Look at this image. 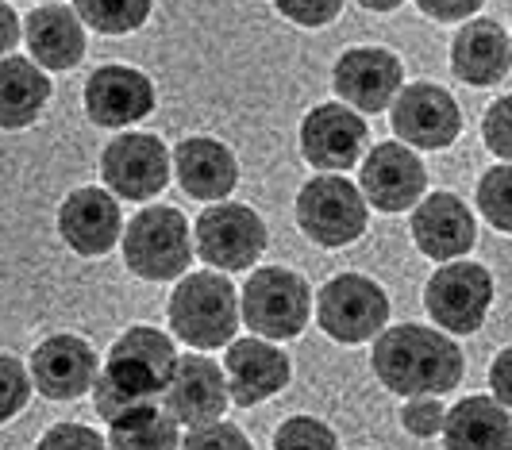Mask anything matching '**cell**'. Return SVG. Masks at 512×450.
I'll use <instances>...</instances> for the list:
<instances>
[{
  "label": "cell",
  "mask_w": 512,
  "mask_h": 450,
  "mask_svg": "<svg viewBox=\"0 0 512 450\" xmlns=\"http://www.w3.org/2000/svg\"><path fill=\"white\" fill-rule=\"evenodd\" d=\"M174 362H178V350H174V339L166 331H158L151 324L128 327L112 343L108 362L93 381L97 416L108 420V427H112L158 404L166 381L174 374Z\"/></svg>",
  "instance_id": "6da1fadb"
},
{
  "label": "cell",
  "mask_w": 512,
  "mask_h": 450,
  "mask_svg": "<svg viewBox=\"0 0 512 450\" xmlns=\"http://www.w3.org/2000/svg\"><path fill=\"white\" fill-rule=\"evenodd\" d=\"M370 370L397 397H443L459 389L466 358L455 339L424 324L385 327L370 350Z\"/></svg>",
  "instance_id": "7a4b0ae2"
},
{
  "label": "cell",
  "mask_w": 512,
  "mask_h": 450,
  "mask_svg": "<svg viewBox=\"0 0 512 450\" xmlns=\"http://www.w3.org/2000/svg\"><path fill=\"white\" fill-rule=\"evenodd\" d=\"M170 331L189 350H220L228 347L239 331V293L224 274H189L178 277L170 304Z\"/></svg>",
  "instance_id": "3957f363"
},
{
  "label": "cell",
  "mask_w": 512,
  "mask_h": 450,
  "mask_svg": "<svg viewBox=\"0 0 512 450\" xmlns=\"http://www.w3.org/2000/svg\"><path fill=\"white\" fill-rule=\"evenodd\" d=\"M124 266L139 281H178L193 262L189 220L170 204H151L120 235Z\"/></svg>",
  "instance_id": "277c9868"
},
{
  "label": "cell",
  "mask_w": 512,
  "mask_h": 450,
  "mask_svg": "<svg viewBox=\"0 0 512 450\" xmlns=\"http://www.w3.org/2000/svg\"><path fill=\"white\" fill-rule=\"evenodd\" d=\"M293 216L308 243L324 250L351 247L370 227V208L355 189V181L335 174H316L312 181H305L293 200Z\"/></svg>",
  "instance_id": "5b68a950"
},
{
  "label": "cell",
  "mask_w": 512,
  "mask_h": 450,
  "mask_svg": "<svg viewBox=\"0 0 512 450\" xmlns=\"http://www.w3.org/2000/svg\"><path fill=\"white\" fill-rule=\"evenodd\" d=\"M312 316V289L297 270L262 266L247 277L239 293V324L251 327L255 339H297Z\"/></svg>",
  "instance_id": "8992f818"
},
{
  "label": "cell",
  "mask_w": 512,
  "mask_h": 450,
  "mask_svg": "<svg viewBox=\"0 0 512 450\" xmlns=\"http://www.w3.org/2000/svg\"><path fill=\"white\" fill-rule=\"evenodd\" d=\"M316 324L339 347L370 343L389 324V293L366 274H335L316 293Z\"/></svg>",
  "instance_id": "52a82bcc"
},
{
  "label": "cell",
  "mask_w": 512,
  "mask_h": 450,
  "mask_svg": "<svg viewBox=\"0 0 512 450\" xmlns=\"http://www.w3.org/2000/svg\"><path fill=\"white\" fill-rule=\"evenodd\" d=\"M266 239L270 231L262 224V216L251 204H235V200L208 204L193 224V254H201V262L212 266V274L251 270L266 250Z\"/></svg>",
  "instance_id": "ba28073f"
},
{
  "label": "cell",
  "mask_w": 512,
  "mask_h": 450,
  "mask_svg": "<svg viewBox=\"0 0 512 450\" xmlns=\"http://www.w3.org/2000/svg\"><path fill=\"white\" fill-rule=\"evenodd\" d=\"M493 274L478 262H447L424 285V308L443 335H474L493 304Z\"/></svg>",
  "instance_id": "9c48e42d"
},
{
  "label": "cell",
  "mask_w": 512,
  "mask_h": 450,
  "mask_svg": "<svg viewBox=\"0 0 512 450\" xmlns=\"http://www.w3.org/2000/svg\"><path fill=\"white\" fill-rule=\"evenodd\" d=\"M104 193L116 200H154L170 185V150L151 131H124L101 150Z\"/></svg>",
  "instance_id": "30bf717a"
},
{
  "label": "cell",
  "mask_w": 512,
  "mask_h": 450,
  "mask_svg": "<svg viewBox=\"0 0 512 450\" xmlns=\"http://www.w3.org/2000/svg\"><path fill=\"white\" fill-rule=\"evenodd\" d=\"M389 124L401 147L447 150L462 135V108L436 81H412L389 104Z\"/></svg>",
  "instance_id": "8fae6325"
},
{
  "label": "cell",
  "mask_w": 512,
  "mask_h": 450,
  "mask_svg": "<svg viewBox=\"0 0 512 450\" xmlns=\"http://www.w3.org/2000/svg\"><path fill=\"white\" fill-rule=\"evenodd\" d=\"M332 89L355 116H378L405 89V62L385 47H351L335 58Z\"/></svg>",
  "instance_id": "7c38bea8"
},
{
  "label": "cell",
  "mask_w": 512,
  "mask_h": 450,
  "mask_svg": "<svg viewBox=\"0 0 512 450\" xmlns=\"http://www.w3.org/2000/svg\"><path fill=\"white\" fill-rule=\"evenodd\" d=\"M366 208H378L385 216L412 212L428 193V166L416 150L401 143H378L370 154H362L359 185Z\"/></svg>",
  "instance_id": "4fadbf2b"
},
{
  "label": "cell",
  "mask_w": 512,
  "mask_h": 450,
  "mask_svg": "<svg viewBox=\"0 0 512 450\" xmlns=\"http://www.w3.org/2000/svg\"><path fill=\"white\" fill-rule=\"evenodd\" d=\"M366 143H370V124L339 100L308 108L301 120V154L320 174L339 177L343 170H351L355 162H362Z\"/></svg>",
  "instance_id": "5bb4252c"
},
{
  "label": "cell",
  "mask_w": 512,
  "mask_h": 450,
  "mask_svg": "<svg viewBox=\"0 0 512 450\" xmlns=\"http://www.w3.org/2000/svg\"><path fill=\"white\" fill-rule=\"evenodd\" d=\"M178 427H208L216 424L224 412H228V381H224V370L208 358V354H178L174 362V374L162 389V400H158Z\"/></svg>",
  "instance_id": "9a60e30c"
},
{
  "label": "cell",
  "mask_w": 512,
  "mask_h": 450,
  "mask_svg": "<svg viewBox=\"0 0 512 450\" xmlns=\"http://www.w3.org/2000/svg\"><path fill=\"white\" fill-rule=\"evenodd\" d=\"M158 104L154 81L135 66L108 62L85 77V116L104 131L143 124Z\"/></svg>",
  "instance_id": "2e32d148"
},
{
  "label": "cell",
  "mask_w": 512,
  "mask_h": 450,
  "mask_svg": "<svg viewBox=\"0 0 512 450\" xmlns=\"http://www.w3.org/2000/svg\"><path fill=\"white\" fill-rule=\"evenodd\" d=\"M97 374H101V358H97L93 343L81 335H70V331L43 339L31 350V362H27L31 389H39L47 400L85 397Z\"/></svg>",
  "instance_id": "e0dca14e"
},
{
  "label": "cell",
  "mask_w": 512,
  "mask_h": 450,
  "mask_svg": "<svg viewBox=\"0 0 512 450\" xmlns=\"http://www.w3.org/2000/svg\"><path fill=\"white\" fill-rule=\"evenodd\" d=\"M220 370L228 381V404L255 408L262 400L278 397L293 381V358L266 339H231Z\"/></svg>",
  "instance_id": "ac0fdd59"
},
{
  "label": "cell",
  "mask_w": 512,
  "mask_h": 450,
  "mask_svg": "<svg viewBox=\"0 0 512 450\" xmlns=\"http://www.w3.org/2000/svg\"><path fill=\"white\" fill-rule=\"evenodd\" d=\"M409 231L416 250L439 266L462 262V254H470L478 243V220L470 204L455 193H428L412 208Z\"/></svg>",
  "instance_id": "d6986e66"
},
{
  "label": "cell",
  "mask_w": 512,
  "mask_h": 450,
  "mask_svg": "<svg viewBox=\"0 0 512 450\" xmlns=\"http://www.w3.org/2000/svg\"><path fill=\"white\" fill-rule=\"evenodd\" d=\"M58 235L77 258H101L124 235L120 200L108 197L101 185H81L58 208Z\"/></svg>",
  "instance_id": "ffe728a7"
},
{
  "label": "cell",
  "mask_w": 512,
  "mask_h": 450,
  "mask_svg": "<svg viewBox=\"0 0 512 450\" xmlns=\"http://www.w3.org/2000/svg\"><path fill=\"white\" fill-rule=\"evenodd\" d=\"M20 39L43 74L74 70L85 58V27L70 4H35L20 24Z\"/></svg>",
  "instance_id": "44dd1931"
},
{
  "label": "cell",
  "mask_w": 512,
  "mask_h": 450,
  "mask_svg": "<svg viewBox=\"0 0 512 450\" xmlns=\"http://www.w3.org/2000/svg\"><path fill=\"white\" fill-rule=\"evenodd\" d=\"M512 47L509 31L489 20V16H474L455 31L451 39V74L459 77L462 85L474 89H493L509 77Z\"/></svg>",
  "instance_id": "7402d4cb"
},
{
  "label": "cell",
  "mask_w": 512,
  "mask_h": 450,
  "mask_svg": "<svg viewBox=\"0 0 512 450\" xmlns=\"http://www.w3.org/2000/svg\"><path fill=\"white\" fill-rule=\"evenodd\" d=\"M174 177L185 197L201 200V204H220L239 185V162L220 139L189 135L174 147Z\"/></svg>",
  "instance_id": "603a6c76"
},
{
  "label": "cell",
  "mask_w": 512,
  "mask_h": 450,
  "mask_svg": "<svg viewBox=\"0 0 512 450\" xmlns=\"http://www.w3.org/2000/svg\"><path fill=\"white\" fill-rule=\"evenodd\" d=\"M443 450H512L509 408L489 397H462L443 412Z\"/></svg>",
  "instance_id": "cb8c5ba5"
},
{
  "label": "cell",
  "mask_w": 512,
  "mask_h": 450,
  "mask_svg": "<svg viewBox=\"0 0 512 450\" xmlns=\"http://www.w3.org/2000/svg\"><path fill=\"white\" fill-rule=\"evenodd\" d=\"M51 77L31 58H0V131L31 127L51 100Z\"/></svg>",
  "instance_id": "d4e9b609"
},
{
  "label": "cell",
  "mask_w": 512,
  "mask_h": 450,
  "mask_svg": "<svg viewBox=\"0 0 512 450\" xmlns=\"http://www.w3.org/2000/svg\"><path fill=\"white\" fill-rule=\"evenodd\" d=\"M104 447L108 450H178L181 427L174 424V416H170L162 404H151V408H143V412H135L128 420L108 427Z\"/></svg>",
  "instance_id": "484cf974"
},
{
  "label": "cell",
  "mask_w": 512,
  "mask_h": 450,
  "mask_svg": "<svg viewBox=\"0 0 512 450\" xmlns=\"http://www.w3.org/2000/svg\"><path fill=\"white\" fill-rule=\"evenodd\" d=\"M81 27L101 31V35H131L151 20L154 4L151 0H77L70 4Z\"/></svg>",
  "instance_id": "4316f807"
},
{
  "label": "cell",
  "mask_w": 512,
  "mask_h": 450,
  "mask_svg": "<svg viewBox=\"0 0 512 450\" xmlns=\"http://www.w3.org/2000/svg\"><path fill=\"white\" fill-rule=\"evenodd\" d=\"M509 193H512V170L505 162H497V166L486 170L482 181H478V212L486 216L493 231H512Z\"/></svg>",
  "instance_id": "83f0119b"
},
{
  "label": "cell",
  "mask_w": 512,
  "mask_h": 450,
  "mask_svg": "<svg viewBox=\"0 0 512 450\" xmlns=\"http://www.w3.org/2000/svg\"><path fill=\"white\" fill-rule=\"evenodd\" d=\"M270 450H339V435L316 416H289L274 431Z\"/></svg>",
  "instance_id": "f1b7e54d"
},
{
  "label": "cell",
  "mask_w": 512,
  "mask_h": 450,
  "mask_svg": "<svg viewBox=\"0 0 512 450\" xmlns=\"http://www.w3.org/2000/svg\"><path fill=\"white\" fill-rule=\"evenodd\" d=\"M31 377H27V366L16 358V354H0V424L16 420L31 400Z\"/></svg>",
  "instance_id": "f546056e"
},
{
  "label": "cell",
  "mask_w": 512,
  "mask_h": 450,
  "mask_svg": "<svg viewBox=\"0 0 512 450\" xmlns=\"http://www.w3.org/2000/svg\"><path fill=\"white\" fill-rule=\"evenodd\" d=\"M178 450H255V443L247 439V431H243V427L216 420V424L189 431V435L181 439Z\"/></svg>",
  "instance_id": "4dcf8cb0"
},
{
  "label": "cell",
  "mask_w": 512,
  "mask_h": 450,
  "mask_svg": "<svg viewBox=\"0 0 512 450\" xmlns=\"http://www.w3.org/2000/svg\"><path fill=\"white\" fill-rule=\"evenodd\" d=\"M509 124H512V104H509V97H497L493 104H489L486 120H482V139H486L489 154H493L497 162H505V166H509V158H512Z\"/></svg>",
  "instance_id": "1f68e13d"
},
{
  "label": "cell",
  "mask_w": 512,
  "mask_h": 450,
  "mask_svg": "<svg viewBox=\"0 0 512 450\" xmlns=\"http://www.w3.org/2000/svg\"><path fill=\"white\" fill-rule=\"evenodd\" d=\"M35 450H108L104 435L85 424H54L39 435Z\"/></svg>",
  "instance_id": "d6a6232c"
},
{
  "label": "cell",
  "mask_w": 512,
  "mask_h": 450,
  "mask_svg": "<svg viewBox=\"0 0 512 450\" xmlns=\"http://www.w3.org/2000/svg\"><path fill=\"white\" fill-rule=\"evenodd\" d=\"M443 400H432V397H416V400H405V408H401V427L416 435V439H436L439 427H443Z\"/></svg>",
  "instance_id": "836d02e7"
},
{
  "label": "cell",
  "mask_w": 512,
  "mask_h": 450,
  "mask_svg": "<svg viewBox=\"0 0 512 450\" xmlns=\"http://www.w3.org/2000/svg\"><path fill=\"white\" fill-rule=\"evenodd\" d=\"M274 12H278L282 20H289V24H301V27H308V31H316V27L339 20V16H343V4H339V0H312V4H301V0H293V4H289V0H278Z\"/></svg>",
  "instance_id": "e575fe53"
},
{
  "label": "cell",
  "mask_w": 512,
  "mask_h": 450,
  "mask_svg": "<svg viewBox=\"0 0 512 450\" xmlns=\"http://www.w3.org/2000/svg\"><path fill=\"white\" fill-rule=\"evenodd\" d=\"M416 12H424L436 24H466L482 16V0H416Z\"/></svg>",
  "instance_id": "d590c367"
},
{
  "label": "cell",
  "mask_w": 512,
  "mask_h": 450,
  "mask_svg": "<svg viewBox=\"0 0 512 450\" xmlns=\"http://www.w3.org/2000/svg\"><path fill=\"white\" fill-rule=\"evenodd\" d=\"M509 370H512V350H497V358H493V366H489V389H493V397L501 408H509L512 400V389H509Z\"/></svg>",
  "instance_id": "8d00e7d4"
},
{
  "label": "cell",
  "mask_w": 512,
  "mask_h": 450,
  "mask_svg": "<svg viewBox=\"0 0 512 450\" xmlns=\"http://www.w3.org/2000/svg\"><path fill=\"white\" fill-rule=\"evenodd\" d=\"M16 43H20V16H16L12 4L0 0V58H4L8 50H16Z\"/></svg>",
  "instance_id": "74e56055"
},
{
  "label": "cell",
  "mask_w": 512,
  "mask_h": 450,
  "mask_svg": "<svg viewBox=\"0 0 512 450\" xmlns=\"http://www.w3.org/2000/svg\"><path fill=\"white\" fill-rule=\"evenodd\" d=\"M366 12H397L401 8V0H359Z\"/></svg>",
  "instance_id": "f35d334b"
}]
</instances>
